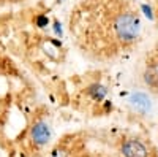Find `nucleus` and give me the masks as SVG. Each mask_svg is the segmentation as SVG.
Here are the masks:
<instances>
[{
    "label": "nucleus",
    "instance_id": "nucleus-1",
    "mask_svg": "<svg viewBox=\"0 0 158 157\" xmlns=\"http://www.w3.org/2000/svg\"><path fill=\"white\" fill-rule=\"evenodd\" d=\"M142 29V22L135 11H120L112 19V30L115 38L123 45L135 43Z\"/></svg>",
    "mask_w": 158,
    "mask_h": 157
},
{
    "label": "nucleus",
    "instance_id": "nucleus-2",
    "mask_svg": "<svg viewBox=\"0 0 158 157\" xmlns=\"http://www.w3.org/2000/svg\"><path fill=\"white\" fill-rule=\"evenodd\" d=\"M52 138V127L48 121L38 119L30 127V140L36 148H44Z\"/></svg>",
    "mask_w": 158,
    "mask_h": 157
},
{
    "label": "nucleus",
    "instance_id": "nucleus-3",
    "mask_svg": "<svg viewBox=\"0 0 158 157\" xmlns=\"http://www.w3.org/2000/svg\"><path fill=\"white\" fill-rule=\"evenodd\" d=\"M120 154L123 157H149V149L138 138H128L122 143Z\"/></svg>",
    "mask_w": 158,
    "mask_h": 157
},
{
    "label": "nucleus",
    "instance_id": "nucleus-4",
    "mask_svg": "<svg viewBox=\"0 0 158 157\" xmlns=\"http://www.w3.org/2000/svg\"><path fill=\"white\" fill-rule=\"evenodd\" d=\"M128 103H130L131 110L141 116H146L152 111V100L144 92H133L128 98Z\"/></svg>",
    "mask_w": 158,
    "mask_h": 157
},
{
    "label": "nucleus",
    "instance_id": "nucleus-5",
    "mask_svg": "<svg viewBox=\"0 0 158 157\" xmlns=\"http://www.w3.org/2000/svg\"><path fill=\"white\" fill-rule=\"evenodd\" d=\"M85 92L94 102H104V98L108 95V87L103 86L101 83H92Z\"/></svg>",
    "mask_w": 158,
    "mask_h": 157
},
{
    "label": "nucleus",
    "instance_id": "nucleus-6",
    "mask_svg": "<svg viewBox=\"0 0 158 157\" xmlns=\"http://www.w3.org/2000/svg\"><path fill=\"white\" fill-rule=\"evenodd\" d=\"M144 83H146L150 89L158 90V70L156 68H147L144 72Z\"/></svg>",
    "mask_w": 158,
    "mask_h": 157
},
{
    "label": "nucleus",
    "instance_id": "nucleus-7",
    "mask_svg": "<svg viewBox=\"0 0 158 157\" xmlns=\"http://www.w3.org/2000/svg\"><path fill=\"white\" fill-rule=\"evenodd\" d=\"M141 13L144 15V18L146 19H149V21H153L155 19V13H153V8H152V5H149V3H141Z\"/></svg>",
    "mask_w": 158,
    "mask_h": 157
},
{
    "label": "nucleus",
    "instance_id": "nucleus-8",
    "mask_svg": "<svg viewBox=\"0 0 158 157\" xmlns=\"http://www.w3.org/2000/svg\"><path fill=\"white\" fill-rule=\"evenodd\" d=\"M49 24H51L49 16H46V15H36L35 16V25L38 29H44V27H48Z\"/></svg>",
    "mask_w": 158,
    "mask_h": 157
},
{
    "label": "nucleus",
    "instance_id": "nucleus-9",
    "mask_svg": "<svg viewBox=\"0 0 158 157\" xmlns=\"http://www.w3.org/2000/svg\"><path fill=\"white\" fill-rule=\"evenodd\" d=\"M52 32H54V35L57 38H63V27H62V24L59 21L52 22Z\"/></svg>",
    "mask_w": 158,
    "mask_h": 157
},
{
    "label": "nucleus",
    "instance_id": "nucleus-10",
    "mask_svg": "<svg viewBox=\"0 0 158 157\" xmlns=\"http://www.w3.org/2000/svg\"><path fill=\"white\" fill-rule=\"evenodd\" d=\"M49 157H70V154H68L67 149H63V148H56L49 154Z\"/></svg>",
    "mask_w": 158,
    "mask_h": 157
},
{
    "label": "nucleus",
    "instance_id": "nucleus-11",
    "mask_svg": "<svg viewBox=\"0 0 158 157\" xmlns=\"http://www.w3.org/2000/svg\"><path fill=\"white\" fill-rule=\"evenodd\" d=\"M104 111H109V110H112V103L109 102V100H104Z\"/></svg>",
    "mask_w": 158,
    "mask_h": 157
},
{
    "label": "nucleus",
    "instance_id": "nucleus-12",
    "mask_svg": "<svg viewBox=\"0 0 158 157\" xmlns=\"http://www.w3.org/2000/svg\"><path fill=\"white\" fill-rule=\"evenodd\" d=\"M56 2H57V3H60V2H65V0H56Z\"/></svg>",
    "mask_w": 158,
    "mask_h": 157
}]
</instances>
